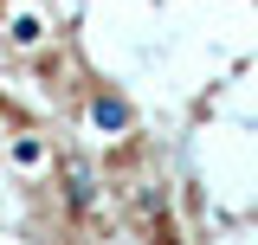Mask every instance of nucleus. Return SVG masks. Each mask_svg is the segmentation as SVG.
I'll return each mask as SVG.
<instances>
[{"mask_svg": "<svg viewBox=\"0 0 258 245\" xmlns=\"http://www.w3.org/2000/svg\"><path fill=\"white\" fill-rule=\"evenodd\" d=\"M91 116H97V129H129V103L123 97H97Z\"/></svg>", "mask_w": 258, "mask_h": 245, "instance_id": "f257e3e1", "label": "nucleus"}, {"mask_svg": "<svg viewBox=\"0 0 258 245\" xmlns=\"http://www.w3.org/2000/svg\"><path fill=\"white\" fill-rule=\"evenodd\" d=\"M13 39H20V45H39V39H45L39 13H20V20H13Z\"/></svg>", "mask_w": 258, "mask_h": 245, "instance_id": "f03ea898", "label": "nucleus"}, {"mask_svg": "<svg viewBox=\"0 0 258 245\" xmlns=\"http://www.w3.org/2000/svg\"><path fill=\"white\" fill-rule=\"evenodd\" d=\"M39 155H45V149H39L32 136H26V142H13V161H26V168H32V161H39Z\"/></svg>", "mask_w": 258, "mask_h": 245, "instance_id": "7ed1b4c3", "label": "nucleus"}]
</instances>
